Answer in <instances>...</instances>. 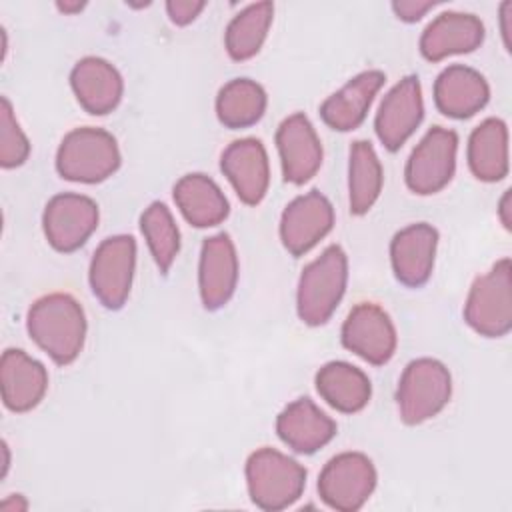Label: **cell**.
<instances>
[{"instance_id":"cell-22","label":"cell","mask_w":512,"mask_h":512,"mask_svg":"<svg viewBox=\"0 0 512 512\" xmlns=\"http://www.w3.org/2000/svg\"><path fill=\"white\" fill-rule=\"evenodd\" d=\"M384 80L386 76L380 70H368L354 76L342 90L334 92L322 102L320 106L322 120L338 132H348L358 128L364 122L366 112L376 92L382 88Z\"/></svg>"},{"instance_id":"cell-18","label":"cell","mask_w":512,"mask_h":512,"mask_svg":"<svg viewBox=\"0 0 512 512\" xmlns=\"http://www.w3.org/2000/svg\"><path fill=\"white\" fill-rule=\"evenodd\" d=\"M0 384L4 406L12 412H28L44 398L48 372L24 350L8 348L0 360Z\"/></svg>"},{"instance_id":"cell-31","label":"cell","mask_w":512,"mask_h":512,"mask_svg":"<svg viewBox=\"0 0 512 512\" xmlns=\"http://www.w3.org/2000/svg\"><path fill=\"white\" fill-rule=\"evenodd\" d=\"M30 154L28 138L24 136L20 124L14 118L8 98H2L0 104V164L2 168L20 166Z\"/></svg>"},{"instance_id":"cell-20","label":"cell","mask_w":512,"mask_h":512,"mask_svg":"<svg viewBox=\"0 0 512 512\" xmlns=\"http://www.w3.org/2000/svg\"><path fill=\"white\" fill-rule=\"evenodd\" d=\"M484 40V24L474 14L444 12L434 18L420 36V52L426 60L438 62L452 54L476 50Z\"/></svg>"},{"instance_id":"cell-17","label":"cell","mask_w":512,"mask_h":512,"mask_svg":"<svg viewBox=\"0 0 512 512\" xmlns=\"http://www.w3.org/2000/svg\"><path fill=\"white\" fill-rule=\"evenodd\" d=\"M438 232L426 222L400 230L390 244V260L396 278L410 288L422 286L434 268Z\"/></svg>"},{"instance_id":"cell-34","label":"cell","mask_w":512,"mask_h":512,"mask_svg":"<svg viewBox=\"0 0 512 512\" xmlns=\"http://www.w3.org/2000/svg\"><path fill=\"white\" fill-rule=\"evenodd\" d=\"M498 214H500V220H502L504 228L510 230V222H512V218H510V190L504 192V196H502V200H500Z\"/></svg>"},{"instance_id":"cell-8","label":"cell","mask_w":512,"mask_h":512,"mask_svg":"<svg viewBox=\"0 0 512 512\" xmlns=\"http://www.w3.org/2000/svg\"><path fill=\"white\" fill-rule=\"evenodd\" d=\"M136 266V242L118 234L106 238L90 262V286L94 296L108 310H118L128 300Z\"/></svg>"},{"instance_id":"cell-15","label":"cell","mask_w":512,"mask_h":512,"mask_svg":"<svg viewBox=\"0 0 512 512\" xmlns=\"http://www.w3.org/2000/svg\"><path fill=\"white\" fill-rule=\"evenodd\" d=\"M276 146L286 182L304 184L320 170L322 144L304 114H292L280 124Z\"/></svg>"},{"instance_id":"cell-4","label":"cell","mask_w":512,"mask_h":512,"mask_svg":"<svg viewBox=\"0 0 512 512\" xmlns=\"http://www.w3.org/2000/svg\"><path fill=\"white\" fill-rule=\"evenodd\" d=\"M246 482L248 494L258 508L282 510L300 498L306 470L274 448H260L246 462Z\"/></svg>"},{"instance_id":"cell-10","label":"cell","mask_w":512,"mask_h":512,"mask_svg":"<svg viewBox=\"0 0 512 512\" xmlns=\"http://www.w3.org/2000/svg\"><path fill=\"white\" fill-rule=\"evenodd\" d=\"M44 234L58 252L78 250L98 226V206L92 198L82 194L54 196L42 216Z\"/></svg>"},{"instance_id":"cell-16","label":"cell","mask_w":512,"mask_h":512,"mask_svg":"<svg viewBox=\"0 0 512 512\" xmlns=\"http://www.w3.org/2000/svg\"><path fill=\"white\" fill-rule=\"evenodd\" d=\"M220 168L244 204L254 206L266 196L270 184V166L266 148L260 140H234L222 152Z\"/></svg>"},{"instance_id":"cell-21","label":"cell","mask_w":512,"mask_h":512,"mask_svg":"<svg viewBox=\"0 0 512 512\" xmlns=\"http://www.w3.org/2000/svg\"><path fill=\"white\" fill-rule=\"evenodd\" d=\"M72 90L80 106L94 116L112 112L122 98V76L104 58L88 56L76 62L70 74Z\"/></svg>"},{"instance_id":"cell-19","label":"cell","mask_w":512,"mask_h":512,"mask_svg":"<svg viewBox=\"0 0 512 512\" xmlns=\"http://www.w3.org/2000/svg\"><path fill=\"white\" fill-rule=\"evenodd\" d=\"M276 432L294 452L312 454L334 438L336 422L310 398H298L278 414Z\"/></svg>"},{"instance_id":"cell-7","label":"cell","mask_w":512,"mask_h":512,"mask_svg":"<svg viewBox=\"0 0 512 512\" xmlns=\"http://www.w3.org/2000/svg\"><path fill=\"white\" fill-rule=\"evenodd\" d=\"M376 488V468L360 452H342L334 456L320 472V498L334 510L354 512L364 506Z\"/></svg>"},{"instance_id":"cell-2","label":"cell","mask_w":512,"mask_h":512,"mask_svg":"<svg viewBox=\"0 0 512 512\" xmlns=\"http://www.w3.org/2000/svg\"><path fill=\"white\" fill-rule=\"evenodd\" d=\"M348 280V260L338 244L310 262L298 282V316L310 326L324 324L340 304Z\"/></svg>"},{"instance_id":"cell-32","label":"cell","mask_w":512,"mask_h":512,"mask_svg":"<svg viewBox=\"0 0 512 512\" xmlns=\"http://www.w3.org/2000/svg\"><path fill=\"white\" fill-rule=\"evenodd\" d=\"M204 6H206V2H198V0H170V2H166L168 16L178 26L190 24L204 10Z\"/></svg>"},{"instance_id":"cell-30","label":"cell","mask_w":512,"mask_h":512,"mask_svg":"<svg viewBox=\"0 0 512 512\" xmlns=\"http://www.w3.org/2000/svg\"><path fill=\"white\" fill-rule=\"evenodd\" d=\"M140 228L156 266L162 274H166L180 250V232L168 206L162 202H152L140 218Z\"/></svg>"},{"instance_id":"cell-12","label":"cell","mask_w":512,"mask_h":512,"mask_svg":"<svg viewBox=\"0 0 512 512\" xmlns=\"http://www.w3.org/2000/svg\"><path fill=\"white\" fill-rule=\"evenodd\" d=\"M334 224V208L318 190L294 198L282 212L280 238L292 256H302L314 248Z\"/></svg>"},{"instance_id":"cell-14","label":"cell","mask_w":512,"mask_h":512,"mask_svg":"<svg viewBox=\"0 0 512 512\" xmlns=\"http://www.w3.org/2000/svg\"><path fill=\"white\" fill-rule=\"evenodd\" d=\"M238 282V256L228 234L206 238L200 252L198 286L206 310L222 308L234 294Z\"/></svg>"},{"instance_id":"cell-24","label":"cell","mask_w":512,"mask_h":512,"mask_svg":"<svg viewBox=\"0 0 512 512\" xmlns=\"http://www.w3.org/2000/svg\"><path fill=\"white\" fill-rule=\"evenodd\" d=\"M182 216L196 228L220 224L228 216V200L218 184L204 174H186L174 186Z\"/></svg>"},{"instance_id":"cell-11","label":"cell","mask_w":512,"mask_h":512,"mask_svg":"<svg viewBox=\"0 0 512 512\" xmlns=\"http://www.w3.org/2000/svg\"><path fill=\"white\" fill-rule=\"evenodd\" d=\"M342 344L362 360L380 366L396 350V330L378 304L360 302L342 324Z\"/></svg>"},{"instance_id":"cell-35","label":"cell","mask_w":512,"mask_h":512,"mask_svg":"<svg viewBox=\"0 0 512 512\" xmlns=\"http://www.w3.org/2000/svg\"><path fill=\"white\" fill-rule=\"evenodd\" d=\"M510 8H512L510 2H504V4H502V22H504V24H502V34H504V44H506L508 50H510V30H508V24H506V22H508V18H510V14H508Z\"/></svg>"},{"instance_id":"cell-29","label":"cell","mask_w":512,"mask_h":512,"mask_svg":"<svg viewBox=\"0 0 512 512\" xmlns=\"http://www.w3.org/2000/svg\"><path fill=\"white\" fill-rule=\"evenodd\" d=\"M272 2H256L232 18L226 28V50L232 60H248L262 48L272 24Z\"/></svg>"},{"instance_id":"cell-3","label":"cell","mask_w":512,"mask_h":512,"mask_svg":"<svg viewBox=\"0 0 512 512\" xmlns=\"http://www.w3.org/2000/svg\"><path fill=\"white\" fill-rule=\"evenodd\" d=\"M120 166L116 138L102 128H76L64 136L56 154V170L72 182L96 184Z\"/></svg>"},{"instance_id":"cell-6","label":"cell","mask_w":512,"mask_h":512,"mask_svg":"<svg viewBox=\"0 0 512 512\" xmlns=\"http://www.w3.org/2000/svg\"><path fill=\"white\" fill-rule=\"evenodd\" d=\"M464 318L478 334L488 338H498L510 332L512 270L508 258L496 262L490 272L474 280L464 306Z\"/></svg>"},{"instance_id":"cell-25","label":"cell","mask_w":512,"mask_h":512,"mask_svg":"<svg viewBox=\"0 0 512 512\" xmlns=\"http://www.w3.org/2000/svg\"><path fill=\"white\" fill-rule=\"evenodd\" d=\"M318 394L336 410L352 414L362 410L372 394L368 376L348 362H328L316 374Z\"/></svg>"},{"instance_id":"cell-13","label":"cell","mask_w":512,"mask_h":512,"mask_svg":"<svg viewBox=\"0 0 512 512\" xmlns=\"http://www.w3.org/2000/svg\"><path fill=\"white\" fill-rule=\"evenodd\" d=\"M424 116L422 104V88L418 76H406L400 80L382 100L374 128L380 142L396 152L418 128Z\"/></svg>"},{"instance_id":"cell-23","label":"cell","mask_w":512,"mask_h":512,"mask_svg":"<svg viewBox=\"0 0 512 512\" xmlns=\"http://www.w3.org/2000/svg\"><path fill=\"white\" fill-rule=\"evenodd\" d=\"M490 90L484 76L468 66H448L434 84L436 108L450 118H468L482 110Z\"/></svg>"},{"instance_id":"cell-5","label":"cell","mask_w":512,"mask_h":512,"mask_svg":"<svg viewBox=\"0 0 512 512\" xmlns=\"http://www.w3.org/2000/svg\"><path fill=\"white\" fill-rule=\"evenodd\" d=\"M452 378L448 368L434 358L412 360L398 382L400 418L414 426L434 418L450 400Z\"/></svg>"},{"instance_id":"cell-28","label":"cell","mask_w":512,"mask_h":512,"mask_svg":"<svg viewBox=\"0 0 512 512\" xmlns=\"http://www.w3.org/2000/svg\"><path fill=\"white\" fill-rule=\"evenodd\" d=\"M382 178V164L372 144L366 140L354 142L348 162V194L352 214H366L374 206L382 190Z\"/></svg>"},{"instance_id":"cell-9","label":"cell","mask_w":512,"mask_h":512,"mask_svg":"<svg viewBox=\"0 0 512 512\" xmlns=\"http://www.w3.org/2000/svg\"><path fill=\"white\" fill-rule=\"evenodd\" d=\"M458 136L454 130L434 126L412 150L406 164V184L416 194L440 192L454 176Z\"/></svg>"},{"instance_id":"cell-33","label":"cell","mask_w":512,"mask_h":512,"mask_svg":"<svg viewBox=\"0 0 512 512\" xmlns=\"http://www.w3.org/2000/svg\"><path fill=\"white\" fill-rule=\"evenodd\" d=\"M434 6H436V2H432V0H400V2L392 4V10L396 12V16L400 20L416 22Z\"/></svg>"},{"instance_id":"cell-26","label":"cell","mask_w":512,"mask_h":512,"mask_svg":"<svg viewBox=\"0 0 512 512\" xmlns=\"http://www.w3.org/2000/svg\"><path fill=\"white\" fill-rule=\"evenodd\" d=\"M468 164L484 182L502 180L508 174V130L500 118H486L468 140Z\"/></svg>"},{"instance_id":"cell-36","label":"cell","mask_w":512,"mask_h":512,"mask_svg":"<svg viewBox=\"0 0 512 512\" xmlns=\"http://www.w3.org/2000/svg\"><path fill=\"white\" fill-rule=\"evenodd\" d=\"M82 8H84L82 2H74V4H70V2H58V10H62V12H66V14L80 12Z\"/></svg>"},{"instance_id":"cell-27","label":"cell","mask_w":512,"mask_h":512,"mask_svg":"<svg viewBox=\"0 0 512 512\" xmlns=\"http://www.w3.org/2000/svg\"><path fill=\"white\" fill-rule=\"evenodd\" d=\"M266 110V92L250 78H236L224 84L216 98L218 120L226 128H248L256 124Z\"/></svg>"},{"instance_id":"cell-1","label":"cell","mask_w":512,"mask_h":512,"mask_svg":"<svg viewBox=\"0 0 512 512\" xmlns=\"http://www.w3.org/2000/svg\"><path fill=\"white\" fill-rule=\"evenodd\" d=\"M32 340L60 366L78 358L86 338V316L70 294H48L38 298L26 318Z\"/></svg>"}]
</instances>
